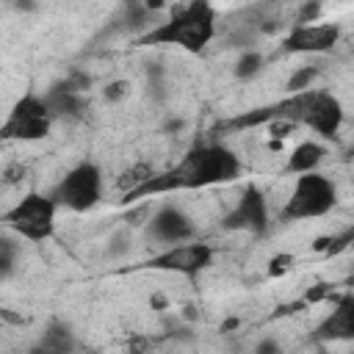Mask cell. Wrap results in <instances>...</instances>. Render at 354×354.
<instances>
[{"instance_id":"obj_19","label":"cell","mask_w":354,"mask_h":354,"mask_svg":"<svg viewBox=\"0 0 354 354\" xmlns=\"http://www.w3.org/2000/svg\"><path fill=\"white\" fill-rule=\"evenodd\" d=\"M127 94H130V86H127L124 80H113V83L105 86V100H108V102H119V100L127 97Z\"/></svg>"},{"instance_id":"obj_8","label":"cell","mask_w":354,"mask_h":354,"mask_svg":"<svg viewBox=\"0 0 354 354\" xmlns=\"http://www.w3.org/2000/svg\"><path fill=\"white\" fill-rule=\"evenodd\" d=\"M221 227L227 232H249L254 238H263L271 227V216H268V202L266 194L249 183L243 188V194L238 196V202L227 210V216L221 218Z\"/></svg>"},{"instance_id":"obj_3","label":"cell","mask_w":354,"mask_h":354,"mask_svg":"<svg viewBox=\"0 0 354 354\" xmlns=\"http://www.w3.org/2000/svg\"><path fill=\"white\" fill-rule=\"evenodd\" d=\"M337 205V185L321 171L296 174V183L279 210V221H307L332 213Z\"/></svg>"},{"instance_id":"obj_4","label":"cell","mask_w":354,"mask_h":354,"mask_svg":"<svg viewBox=\"0 0 354 354\" xmlns=\"http://www.w3.org/2000/svg\"><path fill=\"white\" fill-rule=\"evenodd\" d=\"M58 205L50 194L41 191H28L17 205H11L3 213V224L8 232H14L19 241H30V243H44L53 238L55 232V216H58Z\"/></svg>"},{"instance_id":"obj_10","label":"cell","mask_w":354,"mask_h":354,"mask_svg":"<svg viewBox=\"0 0 354 354\" xmlns=\"http://www.w3.org/2000/svg\"><path fill=\"white\" fill-rule=\"evenodd\" d=\"M343 119H346L343 102L332 91H324V88L310 91V102H307V111H304V119H301L304 127H310L321 138H337V133L343 127Z\"/></svg>"},{"instance_id":"obj_2","label":"cell","mask_w":354,"mask_h":354,"mask_svg":"<svg viewBox=\"0 0 354 354\" xmlns=\"http://www.w3.org/2000/svg\"><path fill=\"white\" fill-rule=\"evenodd\" d=\"M218 33V11L210 0H188L163 17L152 30L138 36L141 47H177L185 53H202Z\"/></svg>"},{"instance_id":"obj_13","label":"cell","mask_w":354,"mask_h":354,"mask_svg":"<svg viewBox=\"0 0 354 354\" xmlns=\"http://www.w3.org/2000/svg\"><path fill=\"white\" fill-rule=\"evenodd\" d=\"M44 102L55 122H75V119H83L88 111V100L83 97V91H69L58 83L44 91Z\"/></svg>"},{"instance_id":"obj_15","label":"cell","mask_w":354,"mask_h":354,"mask_svg":"<svg viewBox=\"0 0 354 354\" xmlns=\"http://www.w3.org/2000/svg\"><path fill=\"white\" fill-rule=\"evenodd\" d=\"M326 158V147L318 141H301L290 149L288 160H285V171L290 174H304V171H318V166Z\"/></svg>"},{"instance_id":"obj_9","label":"cell","mask_w":354,"mask_h":354,"mask_svg":"<svg viewBox=\"0 0 354 354\" xmlns=\"http://www.w3.org/2000/svg\"><path fill=\"white\" fill-rule=\"evenodd\" d=\"M340 36V22H293L282 39V50L293 55H324L337 47Z\"/></svg>"},{"instance_id":"obj_6","label":"cell","mask_w":354,"mask_h":354,"mask_svg":"<svg viewBox=\"0 0 354 354\" xmlns=\"http://www.w3.org/2000/svg\"><path fill=\"white\" fill-rule=\"evenodd\" d=\"M53 113L44 102V94H36V91H25L14 108L8 111L3 127H0V136L6 141H22V144H30V141H41L50 136V127H53Z\"/></svg>"},{"instance_id":"obj_11","label":"cell","mask_w":354,"mask_h":354,"mask_svg":"<svg viewBox=\"0 0 354 354\" xmlns=\"http://www.w3.org/2000/svg\"><path fill=\"white\" fill-rule=\"evenodd\" d=\"M147 232H149L152 241H158L163 246H171V243L194 241L196 224H194V218L183 207H177V205H160L155 210V216L149 218Z\"/></svg>"},{"instance_id":"obj_20","label":"cell","mask_w":354,"mask_h":354,"mask_svg":"<svg viewBox=\"0 0 354 354\" xmlns=\"http://www.w3.org/2000/svg\"><path fill=\"white\" fill-rule=\"evenodd\" d=\"M290 266H293V257H290V254H277V257L271 260V268H268V274H271V277H279V274L290 271Z\"/></svg>"},{"instance_id":"obj_22","label":"cell","mask_w":354,"mask_h":354,"mask_svg":"<svg viewBox=\"0 0 354 354\" xmlns=\"http://www.w3.org/2000/svg\"><path fill=\"white\" fill-rule=\"evenodd\" d=\"M257 351H260V354H263V351H279V343L271 340V337H266V340L257 343Z\"/></svg>"},{"instance_id":"obj_14","label":"cell","mask_w":354,"mask_h":354,"mask_svg":"<svg viewBox=\"0 0 354 354\" xmlns=\"http://www.w3.org/2000/svg\"><path fill=\"white\" fill-rule=\"evenodd\" d=\"M75 348H77V340H75L72 326L66 321H58V318H53L41 329V335L33 346V351H50V354H66V351H75Z\"/></svg>"},{"instance_id":"obj_7","label":"cell","mask_w":354,"mask_h":354,"mask_svg":"<svg viewBox=\"0 0 354 354\" xmlns=\"http://www.w3.org/2000/svg\"><path fill=\"white\" fill-rule=\"evenodd\" d=\"M216 257V249L210 243L202 241H183V243H171L163 252H158L155 257H149L144 266L155 268V271H169V274H180V277H199L202 271L210 268Z\"/></svg>"},{"instance_id":"obj_21","label":"cell","mask_w":354,"mask_h":354,"mask_svg":"<svg viewBox=\"0 0 354 354\" xmlns=\"http://www.w3.org/2000/svg\"><path fill=\"white\" fill-rule=\"evenodd\" d=\"M11 6H14L17 11H36V8H39V3H36V0H14Z\"/></svg>"},{"instance_id":"obj_16","label":"cell","mask_w":354,"mask_h":354,"mask_svg":"<svg viewBox=\"0 0 354 354\" xmlns=\"http://www.w3.org/2000/svg\"><path fill=\"white\" fill-rule=\"evenodd\" d=\"M263 66H266L263 53H260L257 47H246V50H241V55H238V61H235V66H232V75H235L238 80L249 83V80H254V77L263 72Z\"/></svg>"},{"instance_id":"obj_5","label":"cell","mask_w":354,"mask_h":354,"mask_svg":"<svg viewBox=\"0 0 354 354\" xmlns=\"http://www.w3.org/2000/svg\"><path fill=\"white\" fill-rule=\"evenodd\" d=\"M50 196L61 210L72 213H88L102 199V169L94 160L75 163L53 188Z\"/></svg>"},{"instance_id":"obj_18","label":"cell","mask_w":354,"mask_h":354,"mask_svg":"<svg viewBox=\"0 0 354 354\" xmlns=\"http://www.w3.org/2000/svg\"><path fill=\"white\" fill-rule=\"evenodd\" d=\"M318 66H299V69H293V75L288 77V94H296V91H304V88H310L313 86V80L318 77Z\"/></svg>"},{"instance_id":"obj_12","label":"cell","mask_w":354,"mask_h":354,"mask_svg":"<svg viewBox=\"0 0 354 354\" xmlns=\"http://www.w3.org/2000/svg\"><path fill=\"white\" fill-rule=\"evenodd\" d=\"M313 337L321 343H343L354 340V290L337 293L332 310L318 321Z\"/></svg>"},{"instance_id":"obj_17","label":"cell","mask_w":354,"mask_h":354,"mask_svg":"<svg viewBox=\"0 0 354 354\" xmlns=\"http://www.w3.org/2000/svg\"><path fill=\"white\" fill-rule=\"evenodd\" d=\"M14 235V232H11ZM8 232L0 238V279H11L14 268H17V257H19V246Z\"/></svg>"},{"instance_id":"obj_1","label":"cell","mask_w":354,"mask_h":354,"mask_svg":"<svg viewBox=\"0 0 354 354\" xmlns=\"http://www.w3.org/2000/svg\"><path fill=\"white\" fill-rule=\"evenodd\" d=\"M241 177V158L224 147V144H199L183 155V160L160 174H149L144 183L130 188L124 194V202H133L138 196L149 194H169L180 188H207V185H221L232 183Z\"/></svg>"}]
</instances>
